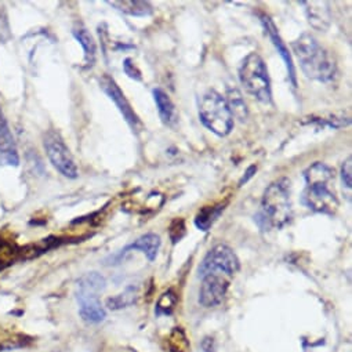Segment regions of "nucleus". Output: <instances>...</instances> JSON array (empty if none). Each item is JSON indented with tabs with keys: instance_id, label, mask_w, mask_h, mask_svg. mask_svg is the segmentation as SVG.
I'll return each mask as SVG.
<instances>
[{
	"instance_id": "39448f33",
	"label": "nucleus",
	"mask_w": 352,
	"mask_h": 352,
	"mask_svg": "<svg viewBox=\"0 0 352 352\" xmlns=\"http://www.w3.org/2000/svg\"><path fill=\"white\" fill-rule=\"evenodd\" d=\"M201 122L220 137L228 135L234 129V115L227 98L214 90H209L199 101Z\"/></svg>"
},
{
	"instance_id": "0eeeda50",
	"label": "nucleus",
	"mask_w": 352,
	"mask_h": 352,
	"mask_svg": "<svg viewBox=\"0 0 352 352\" xmlns=\"http://www.w3.org/2000/svg\"><path fill=\"white\" fill-rule=\"evenodd\" d=\"M241 268V263L235 252L224 245H216L204 258L199 267V276L204 278L210 274H220L227 278H232Z\"/></svg>"
},
{
	"instance_id": "6e6552de",
	"label": "nucleus",
	"mask_w": 352,
	"mask_h": 352,
	"mask_svg": "<svg viewBox=\"0 0 352 352\" xmlns=\"http://www.w3.org/2000/svg\"><path fill=\"white\" fill-rule=\"evenodd\" d=\"M43 145L53 166L68 179L78 177L76 163L58 131L50 130L45 134Z\"/></svg>"
},
{
	"instance_id": "aec40b11",
	"label": "nucleus",
	"mask_w": 352,
	"mask_h": 352,
	"mask_svg": "<svg viewBox=\"0 0 352 352\" xmlns=\"http://www.w3.org/2000/svg\"><path fill=\"white\" fill-rule=\"evenodd\" d=\"M230 109L234 116H238L241 120H243L248 116L246 104L238 90H228V100H227Z\"/></svg>"
},
{
	"instance_id": "dca6fc26",
	"label": "nucleus",
	"mask_w": 352,
	"mask_h": 352,
	"mask_svg": "<svg viewBox=\"0 0 352 352\" xmlns=\"http://www.w3.org/2000/svg\"><path fill=\"white\" fill-rule=\"evenodd\" d=\"M74 36L76 38V41L80 43V46L85 50V61L87 64V67H93V64L96 63V54H97V49H96V42L93 39V36L89 34V31L78 24L74 30H72Z\"/></svg>"
},
{
	"instance_id": "5701e85b",
	"label": "nucleus",
	"mask_w": 352,
	"mask_h": 352,
	"mask_svg": "<svg viewBox=\"0 0 352 352\" xmlns=\"http://www.w3.org/2000/svg\"><path fill=\"white\" fill-rule=\"evenodd\" d=\"M352 159L351 156L345 159V162H342L341 164V171H340V175H341V182L342 184L346 187V188H351L352 187V175H351V167H352Z\"/></svg>"
},
{
	"instance_id": "1a4fd4ad",
	"label": "nucleus",
	"mask_w": 352,
	"mask_h": 352,
	"mask_svg": "<svg viewBox=\"0 0 352 352\" xmlns=\"http://www.w3.org/2000/svg\"><path fill=\"white\" fill-rule=\"evenodd\" d=\"M100 86L102 89V91L115 102L116 108L119 109V112L123 115L124 120L127 122V124L133 129V130H138L140 127H142L141 120L138 119V116L135 115V112L133 111L130 102L127 101V98L124 97L123 91L120 90V87L118 86V83L109 76V75H104L100 79Z\"/></svg>"
},
{
	"instance_id": "4468645a",
	"label": "nucleus",
	"mask_w": 352,
	"mask_h": 352,
	"mask_svg": "<svg viewBox=\"0 0 352 352\" xmlns=\"http://www.w3.org/2000/svg\"><path fill=\"white\" fill-rule=\"evenodd\" d=\"M152 94H153L162 122L166 126L175 124V122H177V119H179V113H177V109H175V105L173 104L171 98L168 97V94L166 91H163L162 89H155L152 91Z\"/></svg>"
},
{
	"instance_id": "7ed1b4c3",
	"label": "nucleus",
	"mask_w": 352,
	"mask_h": 352,
	"mask_svg": "<svg viewBox=\"0 0 352 352\" xmlns=\"http://www.w3.org/2000/svg\"><path fill=\"white\" fill-rule=\"evenodd\" d=\"M292 47L302 72L308 78L319 82L333 80L337 71L334 60L312 35L302 34L292 43Z\"/></svg>"
},
{
	"instance_id": "20e7f679",
	"label": "nucleus",
	"mask_w": 352,
	"mask_h": 352,
	"mask_svg": "<svg viewBox=\"0 0 352 352\" xmlns=\"http://www.w3.org/2000/svg\"><path fill=\"white\" fill-rule=\"evenodd\" d=\"M107 280L98 272H90L82 276L76 283V300L79 314L87 323H100L105 319L107 312L100 301V293L105 290Z\"/></svg>"
},
{
	"instance_id": "423d86ee",
	"label": "nucleus",
	"mask_w": 352,
	"mask_h": 352,
	"mask_svg": "<svg viewBox=\"0 0 352 352\" xmlns=\"http://www.w3.org/2000/svg\"><path fill=\"white\" fill-rule=\"evenodd\" d=\"M239 80L245 90L256 100L270 104L272 101L271 80L264 60L257 53H250L239 68Z\"/></svg>"
},
{
	"instance_id": "f8f14e48",
	"label": "nucleus",
	"mask_w": 352,
	"mask_h": 352,
	"mask_svg": "<svg viewBox=\"0 0 352 352\" xmlns=\"http://www.w3.org/2000/svg\"><path fill=\"white\" fill-rule=\"evenodd\" d=\"M260 19H261V24H263V27H264V30H265V34L270 36L271 42L274 43V46L276 47L278 53L280 54V57L283 58V61H285V64H286V67H287V71H289V76H290L292 85H293L294 87H297L296 68H294V64H293L292 54L289 53V49L286 47L285 42L282 41V38H280V35H279V32H278V30H276L275 24L272 23V20H271L268 16H265V14H263Z\"/></svg>"
},
{
	"instance_id": "2eb2a0df",
	"label": "nucleus",
	"mask_w": 352,
	"mask_h": 352,
	"mask_svg": "<svg viewBox=\"0 0 352 352\" xmlns=\"http://www.w3.org/2000/svg\"><path fill=\"white\" fill-rule=\"evenodd\" d=\"M305 8V13L308 17L309 24L316 30H326L330 24V14L327 6L322 9L326 3L320 2H301Z\"/></svg>"
},
{
	"instance_id": "9d476101",
	"label": "nucleus",
	"mask_w": 352,
	"mask_h": 352,
	"mask_svg": "<svg viewBox=\"0 0 352 352\" xmlns=\"http://www.w3.org/2000/svg\"><path fill=\"white\" fill-rule=\"evenodd\" d=\"M202 279L204 280L199 290V302L206 308L219 305L226 297L230 286V278L220 274H210L204 276Z\"/></svg>"
},
{
	"instance_id": "a878e982",
	"label": "nucleus",
	"mask_w": 352,
	"mask_h": 352,
	"mask_svg": "<svg viewBox=\"0 0 352 352\" xmlns=\"http://www.w3.org/2000/svg\"><path fill=\"white\" fill-rule=\"evenodd\" d=\"M256 170H257V167H254V166H252V167H249V170L246 171V175H243V179L241 180V183H239V186H242L243 183H248V180L252 177L253 175V173H256Z\"/></svg>"
},
{
	"instance_id": "f3484780",
	"label": "nucleus",
	"mask_w": 352,
	"mask_h": 352,
	"mask_svg": "<svg viewBox=\"0 0 352 352\" xmlns=\"http://www.w3.org/2000/svg\"><path fill=\"white\" fill-rule=\"evenodd\" d=\"M111 6L116 8V10L134 16V17H145L152 14L153 9L149 2H138V0H123V2H108Z\"/></svg>"
},
{
	"instance_id": "6ab92c4d",
	"label": "nucleus",
	"mask_w": 352,
	"mask_h": 352,
	"mask_svg": "<svg viewBox=\"0 0 352 352\" xmlns=\"http://www.w3.org/2000/svg\"><path fill=\"white\" fill-rule=\"evenodd\" d=\"M224 212V205H216V206H208L204 208L195 217V226L202 231H209L210 227L214 224V221L220 217V214Z\"/></svg>"
},
{
	"instance_id": "ddd939ff",
	"label": "nucleus",
	"mask_w": 352,
	"mask_h": 352,
	"mask_svg": "<svg viewBox=\"0 0 352 352\" xmlns=\"http://www.w3.org/2000/svg\"><path fill=\"white\" fill-rule=\"evenodd\" d=\"M159 248H160V238L156 235V234H145L142 236H140L138 239H135L133 243L127 245L118 256V258H122L124 257L129 252H135V250H140L141 253H144L146 256V258L149 261H153L157 256V252H159Z\"/></svg>"
},
{
	"instance_id": "b1692460",
	"label": "nucleus",
	"mask_w": 352,
	"mask_h": 352,
	"mask_svg": "<svg viewBox=\"0 0 352 352\" xmlns=\"http://www.w3.org/2000/svg\"><path fill=\"white\" fill-rule=\"evenodd\" d=\"M123 71H124V74H126L130 79L137 80V82H141V80H142L141 72H140V69L134 65V63H133L131 58H126V60H124V63H123Z\"/></svg>"
},
{
	"instance_id": "a211bd4d",
	"label": "nucleus",
	"mask_w": 352,
	"mask_h": 352,
	"mask_svg": "<svg viewBox=\"0 0 352 352\" xmlns=\"http://www.w3.org/2000/svg\"><path fill=\"white\" fill-rule=\"evenodd\" d=\"M166 352H188L190 341L182 327H175L164 340Z\"/></svg>"
},
{
	"instance_id": "4be33fe9",
	"label": "nucleus",
	"mask_w": 352,
	"mask_h": 352,
	"mask_svg": "<svg viewBox=\"0 0 352 352\" xmlns=\"http://www.w3.org/2000/svg\"><path fill=\"white\" fill-rule=\"evenodd\" d=\"M134 301H135V292L131 290V289H127L124 293H122L116 297L108 298L107 300V307L109 309H120V308H124V307L133 304Z\"/></svg>"
},
{
	"instance_id": "f257e3e1",
	"label": "nucleus",
	"mask_w": 352,
	"mask_h": 352,
	"mask_svg": "<svg viewBox=\"0 0 352 352\" xmlns=\"http://www.w3.org/2000/svg\"><path fill=\"white\" fill-rule=\"evenodd\" d=\"M304 179L302 205L312 212L333 216L338 209V199L334 192L336 171L322 162H315L304 171Z\"/></svg>"
},
{
	"instance_id": "f03ea898",
	"label": "nucleus",
	"mask_w": 352,
	"mask_h": 352,
	"mask_svg": "<svg viewBox=\"0 0 352 352\" xmlns=\"http://www.w3.org/2000/svg\"><path fill=\"white\" fill-rule=\"evenodd\" d=\"M293 217L292 199H290V182L279 179L274 182L264 192L261 209L254 220L264 231L272 228H282L290 223Z\"/></svg>"
},
{
	"instance_id": "393cba45",
	"label": "nucleus",
	"mask_w": 352,
	"mask_h": 352,
	"mask_svg": "<svg viewBox=\"0 0 352 352\" xmlns=\"http://www.w3.org/2000/svg\"><path fill=\"white\" fill-rule=\"evenodd\" d=\"M202 348L205 349V352H216L214 351V341L213 338H205L204 342H202Z\"/></svg>"
},
{
	"instance_id": "9b49d317",
	"label": "nucleus",
	"mask_w": 352,
	"mask_h": 352,
	"mask_svg": "<svg viewBox=\"0 0 352 352\" xmlns=\"http://www.w3.org/2000/svg\"><path fill=\"white\" fill-rule=\"evenodd\" d=\"M0 164L3 166L20 164V156L17 152L13 133L2 112H0Z\"/></svg>"
},
{
	"instance_id": "412c9836",
	"label": "nucleus",
	"mask_w": 352,
	"mask_h": 352,
	"mask_svg": "<svg viewBox=\"0 0 352 352\" xmlns=\"http://www.w3.org/2000/svg\"><path fill=\"white\" fill-rule=\"evenodd\" d=\"M175 304H177V297H175V294L171 290H168V292L163 293L162 297L159 298L155 312L157 315H168L173 312Z\"/></svg>"
}]
</instances>
